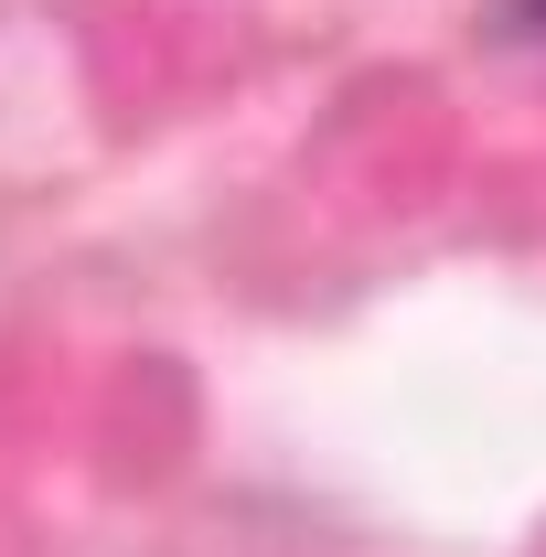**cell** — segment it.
<instances>
[{
    "mask_svg": "<svg viewBox=\"0 0 546 557\" xmlns=\"http://www.w3.org/2000/svg\"><path fill=\"white\" fill-rule=\"evenodd\" d=\"M514 22H525V33H536V44H546V0H514Z\"/></svg>",
    "mask_w": 546,
    "mask_h": 557,
    "instance_id": "6da1fadb",
    "label": "cell"
}]
</instances>
